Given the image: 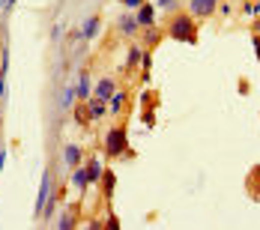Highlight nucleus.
<instances>
[{"instance_id":"obj_1","label":"nucleus","mask_w":260,"mask_h":230,"mask_svg":"<svg viewBox=\"0 0 260 230\" xmlns=\"http://www.w3.org/2000/svg\"><path fill=\"white\" fill-rule=\"evenodd\" d=\"M168 36H174V39H183V42H198V33H195V21H192V15H186V12H180V15H174L171 18V24H168Z\"/></svg>"},{"instance_id":"obj_2","label":"nucleus","mask_w":260,"mask_h":230,"mask_svg":"<svg viewBox=\"0 0 260 230\" xmlns=\"http://www.w3.org/2000/svg\"><path fill=\"white\" fill-rule=\"evenodd\" d=\"M123 150H126V129H120V126L108 129V135H105V153L108 156H123Z\"/></svg>"},{"instance_id":"obj_3","label":"nucleus","mask_w":260,"mask_h":230,"mask_svg":"<svg viewBox=\"0 0 260 230\" xmlns=\"http://www.w3.org/2000/svg\"><path fill=\"white\" fill-rule=\"evenodd\" d=\"M48 198H51V174H45V177H42V189H39V198H36V216H42V213H45Z\"/></svg>"},{"instance_id":"obj_4","label":"nucleus","mask_w":260,"mask_h":230,"mask_svg":"<svg viewBox=\"0 0 260 230\" xmlns=\"http://www.w3.org/2000/svg\"><path fill=\"white\" fill-rule=\"evenodd\" d=\"M117 27H120V33H123V36H135V33L141 30V24H138V18H132V15H120V21H117Z\"/></svg>"},{"instance_id":"obj_5","label":"nucleus","mask_w":260,"mask_h":230,"mask_svg":"<svg viewBox=\"0 0 260 230\" xmlns=\"http://www.w3.org/2000/svg\"><path fill=\"white\" fill-rule=\"evenodd\" d=\"M138 24L141 27H153V21H156V6H150V3H144L141 9H138Z\"/></svg>"},{"instance_id":"obj_6","label":"nucleus","mask_w":260,"mask_h":230,"mask_svg":"<svg viewBox=\"0 0 260 230\" xmlns=\"http://www.w3.org/2000/svg\"><path fill=\"white\" fill-rule=\"evenodd\" d=\"M114 93H117V84H114V78H102V81H99V87H96V96L108 102Z\"/></svg>"},{"instance_id":"obj_7","label":"nucleus","mask_w":260,"mask_h":230,"mask_svg":"<svg viewBox=\"0 0 260 230\" xmlns=\"http://www.w3.org/2000/svg\"><path fill=\"white\" fill-rule=\"evenodd\" d=\"M216 12V0H192V15H213Z\"/></svg>"},{"instance_id":"obj_8","label":"nucleus","mask_w":260,"mask_h":230,"mask_svg":"<svg viewBox=\"0 0 260 230\" xmlns=\"http://www.w3.org/2000/svg\"><path fill=\"white\" fill-rule=\"evenodd\" d=\"M87 111H90V117H93V120H99V117H105L108 105H105V99H99V96H96V99H90V102H87Z\"/></svg>"},{"instance_id":"obj_9","label":"nucleus","mask_w":260,"mask_h":230,"mask_svg":"<svg viewBox=\"0 0 260 230\" xmlns=\"http://www.w3.org/2000/svg\"><path fill=\"white\" fill-rule=\"evenodd\" d=\"M102 174H105V171H102V162L93 159V162L87 165V183H102Z\"/></svg>"},{"instance_id":"obj_10","label":"nucleus","mask_w":260,"mask_h":230,"mask_svg":"<svg viewBox=\"0 0 260 230\" xmlns=\"http://www.w3.org/2000/svg\"><path fill=\"white\" fill-rule=\"evenodd\" d=\"M96 36H99V18H90L81 30V39H96Z\"/></svg>"},{"instance_id":"obj_11","label":"nucleus","mask_w":260,"mask_h":230,"mask_svg":"<svg viewBox=\"0 0 260 230\" xmlns=\"http://www.w3.org/2000/svg\"><path fill=\"white\" fill-rule=\"evenodd\" d=\"M66 165H72V168L81 165V147H75V144L66 147Z\"/></svg>"},{"instance_id":"obj_12","label":"nucleus","mask_w":260,"mask_h":230,"mask_svg":"<svg viewBox=\"0 0 260 230\" xmlns=\"http://www.w3.org/2000/svg\"><path fill=\"white\" fill-rule=\"evenodd\" d=\"M78 96H81V102L90 96V75H87V72L78 75Z\"/></svg>"},{"instance_id":"obj_13","label":"nucleus","mask_w":260,"mask_h":230,"mask_svg":"<svg viewBox=\"0 0 260 230\" xmlns=\"http://www.w3.org/2000/svg\"><path fill=\"white\" fill-rule=\"evenodd\" d=\"M108 102H111V105H108V111H111V114H120V111H123V102H126V93H114Z\"/></svg>"},{"instance_id":"obj_14","label":"nucleus","mask_w":260,"mask_h":230,"mask_svg":"<svg viewBox=\"0 0 260 230\" xmlns=\"http://www.w3.org/2000/svg\"><path fill=\"white\" fill-rule=\"evenodd\" d=\"M72 183H75L78 189H87V186H90V183H87V168H81V165H78V168H75V174H72Z\"/></svg>"},{"instance_id":"obj_15","label":"nucleus","mask_w":260,"mask_h":230,"mask_svg":"<svg viewBox=\"0 0 260 230\" xmlns=\"http://www.w3.org/2000/svg\"><path fill=\"white\" fill-rule=\"evenodd\" d=\"M114 183H117L114 171H105V174H102V189H105V195H108V198H111V192H114Z\"/></svg>"},{"instance_id":"obj_16","label":"nucleus","mask_w":260,"mask_h":230,"mask_svg":"<svg viewBox=\"0 0 260 230\" xmlns=\"http://www.w3.org/2000/svg\"><path fill=\"white\" fill-rule=\"evenodd\" d=\"M141 57H144V48H129V57H126L129 69H132V66H138V63H141Z\"/></svg>"},{"instance_id":"obj_17","label":"nucleus","mask_w":260,"mask_h":230,"mask_svg":"<svg viewBox=\"0 0 260 230\" xmlns=\"http://www.w3.org/2000/svg\"><path fill=\"white\" fill-rule=\"evenodd\" d=\"M75 96H78V90L66 87V93H63V102H60V105H63V108H72V105H75Z\"/></svg>"},{"instance_id":"obj_18","label":"nucleus","mask_w":260,"mask_h":230,"mask_svg":"<svg viewBox=\"0 0 260 230\" xmlns=\"http://www.w3.org/2000/svg\"><path fill=\"white\" fill-rule=\"evenodd\" d=\"M75 120H78V123H87V120H93V117H90V111H87L84 105H78V108H75Z\"/></svg>"},{"instance_id":"obj_19","label":"nucleus","mask_w":260,"mask_h":230,"mask_svg":"<svg viewBox=\"0 0 260 230\" xmlns=\"http://www.w3.org/2000/svg\"><path fill=\"white\" fill-rule=\"evenodd\" d=\"M57 225H60V228H63V230L75 228V216H69V213H66V216H63V219H60V222H57Z\"/></svg>"},{"instance_id":"obj_20","label":"nucleus","mask_w":260,"mask_h":230,"mask_svg":"<svg viewBox=\"0 0 260 230\" xmlns=\"http://www.w3.org/2000/svg\"><path fill=\"white\" fill-rule=\"evenodd\" d=\"M159 39H162V33H159L156 27H150V33H147V45H156Z\"/></svg>"},{"instance_id":"obj_21","label":"nucleus","mask_w":260,"mask_h":230,"mask_svg":"<svg viewBox=\"0 0 260 230\" xmlns=\"http://www.w3.org/2000/svg\"><path fill=\"white\" fill-rule=\"evenodd\" d=\"M126 6H129V9H141V6H144V0H126Z\"/></svg>"},{"instance_id":"obj_22","label":"nucleus","mask_w":260,"mask_h":230,"mask_svg":"<svg viewBox=\"0 0 260 230\" xmlns=\"http://www.w3.org/2000/svg\"><path fill=\"white\" fill-rule=\"evenodd\" d=\"M258 9H260V3H246V12H249V15H255Z\"/></svg>"},{"instance_id":"obj_23","label":"nucleus","mask_w":260,"mask_h":230,"mask_svg":"<svg viewBox=\"0 0 260 230\" xmlns=\"http://www.w3.org/2000/svg\"><path fill=\"white\" fill-rule=\"evenodd\" d=\"M108 228H111V230H120V222H117V219L111 216V219H108Z\"/></svg>"},{"instance_id":"obj_24","label":"nucleus","mask_w":260,"mask_h":230,"mask_svg":"<svg viewBox=\"0 0 260 230\" xmlns=\"http://www.w3.org/2000/svg\"><path fill=\"white\" fill-rule=\"evenodd\" d=\"M0 6H3V9H12V6H15V0H0Z\"/></svg>"},{"instance_id":"obj_25","label":"nucleus","mask_w":260,"mask_h":230,"mask_svg":"<svg viewBox=\"0 0 260 230\" xmlns=\"http://www.w3.org/2000/svg\"><path fill=\"white\" fill-rule=\"evenodd\" d=\"M159 6H165V9H174V0H159Z\"/></svg>"},{"instance_id":"obj_26","label":"nucleus","mask_w":260,"mask_h":230,"mask_svg":"<svg viewBox=\"0 0 260 230\" xmlns=\"http://www.w3.org/2000/svg\"><path fill=\"white\" fill-rule=\"evenodd\" d=\"M255 48H258V60H260V36H255Z\"/></svg>"},{"instance_id":"obj_27","label":"nucleus","mask_w":260,"mask_h":230,"mask_svg":"<svg viewBox=\"0 0 260 230\" xmlns=\"http://www.w3.org/2000/svg\"><path fill=\"white\" fill-rule=\"evenodd\" d=\"M3 162H6V150H0V168H3Z\"/></svg>"}]
</instances>
